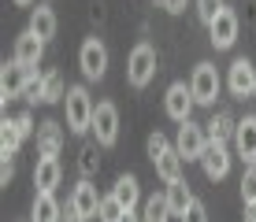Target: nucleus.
<instances>
[{
	"label": "nucleus",
	"mask_w": 256,
	"mask_h": 222,
	"mask_svg": "<svg viewBox=\"0 0 256 222\" xmlns=\"http://www.w3.org/2000/svg\"><path fill=\"white\" fill-rule=\"evenodd\" d=\"M64 108H67V130H70V133L93 130V111H96V104L90 100V89H86V85H70V89H67Z\"/></svg>",
	"instance_id": "nucleus-1"
},
{
	"label": "nucleus",
	"mask_w": 256,
	"mask_h": 222,
	"mask_svg": "<svg viewBox=\"0 0 256 222\" xmlns=\"http://www.w3.org/2000/svg\"><path fill=\"white\" fill-rule=\"evenodd\" d=\"M152 74H156V48L148 41H141V44H134V52L126 59V82L134 89H145L152 82Z\"/></svg>",
	"instance_id": "nucleus-2"
},
{
	"label": "nucleus",
	"mask_w": 256,
	"mask_h": 222,
	"mask_svg": "<svg viewBox=\"0 0 256 222\" xmlns=\"http://www.w3.org/2000/svg\"><path fill=\"white\" fill-rule=\"evenodd\" d=\"M93 137H96V145L100 148H112L119 141V111H116V104H96V111H93Z\"/></svg>",
	"instance_id": "nucleus-3"
},
{
	"label": "nucleus",
	"mask_w": 256,
	"mask_h": 222,
	"mask_svg": "<svg viewBox=\"0 0 256 222\" xmlns=\"http://www.w3.org/2000/svg\"><path fill=\"white\" fill-rule=\"evenodd\" d=\"M190 93H193L197 104H216V96H219V70L212 63H197V70H193V78H190Z\"/></svg>",
	"instance_id": "nucleus-4"
},
{
	"label": "nucleus",
	"mask_w": 256,
	"mask_h": 222,
	"mask_svg": "<svg viewBox=\"0 0 256 222\" xmlns=\"http://www.w3.org/2000/svg\"><path fill=\"white\" fill-rule=\"evenodd\" d=\"M78 63H82V74L96 82V78H104V70H108V48H104L96 37L82 41V52H78Z\"/></svg>",
	"instance_id": "nucleus-5"
},
{
	"label": "nucleus",
	"mask_w": 256,
	"mask_h": 222,
	"mask_svg": "<svg viewBox=\"0 0 256 222\" xmlns=\"http://www.w3.org/2000/svg\"><path fill=\"white\" fill-rule=\"evenodd\" d=\"M174 148H178L182 159H200L208 148V133L197 126V122H182L178 126V141H174Z\"/></svg>",
	"instance_id": "nucleus-6"
},
{
	"label": "nucleus",
	"mask_w": 256,
	"mask_h": 222,
	"mask_svg": "<svg viewBox=\"0 0 256 222\" xmlns=\"http://www.w3.org/2000/svg\"><path fill=\"white\" fill-rule=\"evenodd\" d=\"M41 56H45V41H41L38 33L26 30V33H19V37H15V56H12V59H15L19 67L34 70V67L41 63Z\"/></svg>",
	"instance_id": "nucleus-7"
},
{
	"label": "nucleus",
	"mask_w": 256,
	"mask_h": 222,
	"mask_svg": "<svg viewBox=\"0 0 256 222\" xmlns=\"http://www.w3.org/2000/svg\"><path fill=\"white\" fill-rule=\"evenodd\" d=\"M30 74L34 70H26V67H19L12 59V63H4V70H0V100H15V96H22V89H26V82H30Z\"/></svg>",
	"instance_id": "nucleus-8"
},
{
	"label": "nucleus",
	"mask_w": 256,
	"mask_h": 222,
	"mask_svg": "<svg viewBox=\"0 0 256 222\" xmlns=\"http://www.w3.org/2000/svg\"><path fill=\"white\" fill-rule=\"evenodd\" d=\"M226 85H230V93L238 96V100L252 96V89H256V67L249 63V59H234L230 74H226Z\"/></svg>",
	"instance_id": "nucleus-9"
},
{
	"label": "nucleus",
	"mask_w": 256,
	"mask_h": 222,
	"mask_svg": "<svg viewBox=\"0 0 256 222\" xmlns=\"http://www.w3.org/2000/svg\"><path fill=\"white\" fill-rule=\"evenodd\" d=\"M193 93H190V85H182V82H174L171 89H167V96H164V108L167 115H171L174 122H190V111H193Z\"/></svg>",
	"instance_id": "nucleus-10"
},
{
	"label": "nucleus",
	"mask_w": 256,
	"mask_h": 222,
	"mask_svg": "<svg viewBox=\"0 0 256 222\" xmlns=\"http://www.w3.org/2000/svg\"><path fill=\"white\" fill-rule=\"evenodd\" d=\"M60 148H64V126H60L56 119L38 122V152H41V159H56Z\"/></svg>",
	"instance_id": "nucleus-11"
},
{
	"label": "nucleus",
	"mask_w": 256,
	"mask_h": 222,
	"mask_svg": "<svg viewBox=\"0 0 256 222\" xmlns=\"http://www.w3.org/2000/svg\"><path fill=\"white\" fill-rule=\"evenodd\" d=\"M200 167H204V174L212 178V182L226 178V171H230V156H226V145H219V141H208L204 156H200Z\"/></svg>",
	"instance_id": "nucleus-12"
},
{
	"label": "nucleus",
	"mask_w": 256,
	"mask_h": 222,
	"mask_svg": "<svg viewBox=\"0 0 256 222\" xmlns=\"http://www.w3.org/2000/svg\"><path fill=\"white\" fill-rule=\"evenodd\" d=\"M234 148L238 156L245 159V163H256V115H245L242 122H238V133H234Z\"/></svg>",
	"instance_id": "nucleus-13"
},
{
	"label": "nucleus",
	"mask_w": 256,
	"mask_h": 222,
	"mask_svg": "<svg viewBox=\"0 0 256 222\" xmlns=\"http://www.w3.org/2000/svg\"><path fill=\"white\" fill-rule=\"evenodd\" d=\"M70 204H74V211H78L82 219H96V211H100V197H96V185L90 182V178H82V182L74 185Z\"/></svg>",
	"instance_id": "nucleus-14"
},
{
	"label": "nucleus",
	"mask_w": 256,
	"mask_h": 222,
	"mask_svg": "<svg viewBox=\"0 0 256 222\" xmlns=\"http://www.w3.org/2000/svg\"><path fill=\"white\" fill-rule=\"evenodd\" d=\"M208 30H212V44H216V48H230V44L238 41V15L226 7V11L219 15Z\"/></svg>",
	"instance_id": "nucleus-15"
},
{
	"label": "nucleus",
	"mask_w": 256,
	"mask_h": 222,
	"mask_svg": "<svg viewBox=\"0 0 256 222\" xmlns=\"http://www.w3.org/2000/svg\"><path fill=\"white\" fill-rule=\"evenodd\" d=\"M60 178H64L60 159H38V167H34V185H38V193H52L60 185Z\"/></svg>",
	"instance_id": "nucleus-16"
},
{
	"label": "nucleus",
	"mask_w": 256,
	"mask_h": 222,
	"mask_svg": "<svg viewBox=\"0 0 256 222\" xmlns=\"http://www.w3.org/2000/svg\"><path fill=\"white\" fill-rule=\"evenodd\" d=\"M112 197H116L126 211H134V208H138V200H141V185H138V178H134V174H119V178H116V185H112Z\"/></svg>",
	"instance_id": "nucleus-17"
},
{
	"label": "nucleus",
	"mask_w": 256,
	"mask_h": 222,
	"mask_svg": "<svg viewBox=\"0 0 256 222\" xmlns=\"http://www.w3.org/2000/svg\"><path fill=\"white\" fill-rule=\"evenodd\" d=\"M30 33H38L41 41L56 37V11H52L48 4H38V7L30 11Z\"/></svg>",
	"instance_id": "nucleus-18"
},
{
	"label": "nucleus",
	"mask_w": 256,
	"mask_h": 222,
	"mask_svg": "<svg viewBox=\"0 0 256 222\" xmlns=\"http://www.w3.org/2000/svg\"><path fill=\"white\" fill-rule=\"evenodd\" d=\"M164 197H167V204H171V215H186V208H190V204H193V193H190V182H186V178H178V182H171V185H167V193H164Z\"/></svg>",
	"instance_id": "nucleus-19"
},
{
	"label": "nucleus",
	"mask_w": 256,
	"mask_h": 222,
	"mask_svg": "<svg viewBox=\"0 0 256 222\" xmlns=\"http://www.w3.org/2000/svg\"><path fill=\"white\" fill-rule=\"evenodd\" d=\"M60 219H64V208L56 204V197H52V193H38L30 222H60Z\"/></svg>",
	"instance_id": "nucleus-20"
},
{
	"label": "nucleus",
	"mask_w": 256,
	"mask_h": 222,
	"mask_svg": "<svg viewBox=\"0 0 256 222\" xmlns=\"http://www.w3.org/2000/svg\"><path fill=\"white\" fill-rule=\"evenodd\" d=\"M238 133V122L230 111H216L208 122V141H219V145H226V137H234Z\"/></svg>",
	"instance_id": "nucleus-21"
},
{
	"label": "nucleus",
	"mask_w": 256,
	"mask_h": 222,
	"mask_svg": "<svg viewBox=\"0 0 256 222\" xmlns=\"http://www.w3.org/2000/svg\"><path fill=\"white\" fill-rule=\"evenodd\" d=\"M152 167H156V174H160L167 185H171V182H178V178H182V156H178V148H167V152H164L160 159H156Z\"/></svg>",
	"instance_id": "nucleus-22"
},
{
	"label": "nucleus",
	"mask_w": 256,
	"mask_h": 222,
	"mask_svg": "<svg viewBox=\"0 0 256 222\" xmlns=\"http://www.w3.org/2000/svg\"><path fill=\"white\" fill-rule=\"evenodd\" d=\"M141 222H171V204H167V197H148L145 211H141Z\"/></svg>",
	"instance_id": "nucleus-23"
},
{
	"label": "nucleus",
	"mask_w": 256,
	"mask_h": 222,
	"mask_svg": "<svg viewBox=\"0 0 256 222\" xmlns=\"http://www.w3.org/2000/svg\"><path fill=\"white\" fill-rule=\"evenodd\" d=\"M19 141H22V133L15 130V119H4L0 122V156H15Z\"/></svg>",
	"instance_id": "nucleus-24"
},
{
	"label": "nucleus",
	"mask_w": 256,
	"mask_h": 222,
	"mask_svg": "<svg viewBox=\"0 0 256 222\" xmlns=\"http://www.w3.org/2000/svg\"><path fill=\"white\" fill-rule=\"evenodd\" d=\"M96 167H100V156H96V141H90V145H82V152H78V171H82V178H93Z\"/></svg>",
	"instance_id": "nucleus-25"
},
{
	"label": "nucleus",
	"mask_w": 256,
	"mask_h": 222,
	"mask_svg": "<svg viewBox=\"0 0 256 222\" xmlns=\"http://www.w3.org/2000/svg\"><path fill=\"white\" fill-rule=\"evenodd\" d=\"M64 96H67V89H64L60 70H48L45 74V104H56V100H64Z\"/></svg>",
	"instance_id": "nucleus-26"
},
{
	"label": "nucleus",
	"mask_w": 256,
	"mask_h": 222,
	"mask_svg": "<svg viewBox=\"0 0 256 222\" xmlns=\"http://www.w3.org/2000/svg\"><path fill=\"white\" fill-rule=\"evenodd\" d=\"M122 215H126V208H122L116 197H100V211H96V219H100V222H119Z\"/></svg>",
	"instance_id": "nucleus-27"
},
{
	"label": "nucleus",
	"mask_w": 256,
	"mask_h": 222,
	"mask_svg": "<svg viewBox=\"0 0 256 222\" xmlns=\"http://www.w3.org/2000/svg\"><path fill=\"white\" fill-rule=\"evenodd\" d=\"M22 100L26 104H45V74H30V82L22 89Z\"/></svg>",
	"instance_id": "nucleus-28"
},
{
	"label": "nucleus",
	"mask_w": 256,
	"mask_h": 222,
	"mask_svg": "<svg viewBox=\"0 0 256 222\" xmlns=\"http://www.w3.org/2000/svg\"><path fill=\"white\" fill-rule=\"evenodd\" d=\"M223 11H226V4H223V0H197V15H200V22H208V26L216 22Z\"/></svg>",
	"instance_id": "nucleus-29"
},
{
	"label": "nucleus",
	"mask_w": 256,
	"mask_h": 222,
	"mask_svg": "<svg viewBox=\"0 0 256 222\" xmlns=\"http://www.w3.org/2000/svg\"><path fill=\"white\" fill-rule=\"evenodd\" d=\"M242 197H245V204H256V163L245 167V174H242Z\"/></svg>",
	"instance_id": "nucleus-30"
},
{
	"label": "nucleus",
	"mask_w": 256,
	"mask_h": 222,
	"mask_svg": "<svg viewBox=\"0 0 256 222\" xmlns=\"http://www.w3.org/2000/svg\"><path fill=\"white\" fill-rule=\"evenodd\" d=\"M167 148H171V145H167V137H164L160 130H156V133H148V159H152V163L167 152Z\"/></svg>",
	"instance_id": "nucleus-31"
},
{
	"label": "nucleus",
	"mask_w": 256,
	"mask_h": 222,
	"mask_svg": "<svg viewBox=\"0 0 256 222\" xmlns=\"http://www.w3.org/2000/svg\"><path fill=\"white\" fill-rule=\"evenodd\" d=\"M182 222H208V211H204V204H200V200H193L190 208H186V215H182Z\"/></svg>",
	"instance_id": "nucleus-32"
},
{
	"label": "nucleus",
	"mask_w": 256,
	"mask_h": 222,
	"mask_svg": "<svg viewBox=\"0 0 256 222\" xmlns=\"http://www.w3.org/2000/svg\"><path fill=\"white\" fill-rule=\"evenodd\" d=\"M15 130H19L22 133V137H30V133H38V126H34V119H30V115H15Z\"/></svg>",
	"instance_id": "nucleus-33"
},
{
	"label": "nucleus",
	"mask_w": 256,
	"mask_h": 222,
	"mask_svg": "<svg viewBox=\"0 0 256 222\" xmlns=\"http://www.w3.org/2000/svg\"><path fill=\"white\" fill-rule=\"evenodd\" d=\"M12 178H15V163H12V156H4V163H0V185H12Z\"/></svg>",
	"instance_id": "nucleus-34"
},
{
	"label": "nucleus",
	"mask_w": 256,
	"mask_h": 222,
	"mask_svg": "<svg viewBox=\"0 0 256 222\" xmlns=\"http://www.w3.org/2000/svg\"><path fill=\"white\" fill-rule=\"evenodd\" d=\"M164 11H171V15L186 11V0H164Z\"/></svg>",
	"instance_id": "nucleus-35"
},
{
	"label": "nucleus",
	"mask_w": 256,
	"mask_h": 222,
	"mask_svg": "<svg viewBox=\"0 0 256 222\" xmlns=\"http://www.w3.org/2000/svg\"><path fill=\"white\" fill-rule=\"evenodd\" d=\"M60 222H86V219L74 211V204H67V208H64V219H60Z\"/></svg>",
	"instance_id": "nucleus-36"
},
{
	"label": "nucleus",
	"mask_w": 256,
	"mask_h": 222,
	"mask_svg": "<svg viewBox=\"0 0 256 222\" xmlns=\"http://www.w3.org/2000/svg\"><path fill=\"white\" fill-rule=\"evenodd\" d=\"M245 222H256V204H245Z\"/></svg>",
	"instance_id": "nucleus-37"
},
{
	"label": "nucleus",
	"mask_w": 256,
	"mask_h": 222,
	"mask_svg": "<svg viewBox=\"0 0 256 222\" xmlns=\"http://www.w3.org/2000/svg\"><path fill=\"white\" fill-rule=\"evenodd\" d=\"M119 222H141V215H134V211H126V215H122Z\"/></svg>",
	"instance_id": "nucleus-38"
},
{
	"label": "nucleus",
	"mask_w": 256,
	"mask_h": 222,
	"mask_svg": "<svg viewBox=\"0 0 256 222\" xmlns=\"http://www.w3.org/2000/svg\"><path fill=\"white\" fill-rule=\"evenodd\" d=\"M15 4H19V7H26V4H34V0H15Z\"/></svg>",
	"instance_id": "nucleus-39"
},
{
	"label": "nucleus",
	"mask_w": 256,
	"mask_h": 222,
	"mask_svg": "<svg viewBox=\"0 0 256 222\" xmlns=\"http://www.w3.org/2000/svg\"><path fill=\"white\" fill-rule=\"evenodd\" d=\"M252 100H256V89H252Z\"/></svg>",
	"instance_id": "nucleus-40"
},
{
	"label": "nucleus",
	"mask_w": 256,
	"mask_h": 222,
	"mask_svg": "<svg viewBox=\"0 0 256 222\" xmlns=\"http://www.w3.org/2000/svg\"><path fill=\"white\" fill-rule=\"evenodd\" d=\"M160 4H164V0H160Z\"/></svg>",
	"instance_id": "nucleus-41"
}]
</instances>
